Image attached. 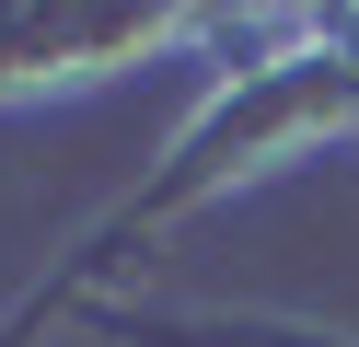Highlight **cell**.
Segmentation results:
<instances>
[{"label":"cell","mask_w":359,"mask_h":347,"mask_svg":"<svg viewBox=\"0 0 359 347\" xmlns=\"http://www.w3.org/2000/svg\"><path fill=\"white\" fill-rule=\"evenodd\" d=\"M336 128H359V12H290L278 35H266V58L232 69V81H209V104L163 139V174H151L128 208H104V220H93V243L70 254V278H93L128 231L186 220V208L232 197L243 174H278L290 151H313V139H336ZM70 278L35 290V313L70 301ZM35 313H24V324H35ZM24 324H12V336H24Z\"/></svg>","instance_id":"obj_1"},{"label":"cell","mask_w":359,"mask_h":347,"mask_svg":"<svg viewBox=\"0 0 359 347\" xmlns=\"http://www.w3.org/2000/svg\"><path fill=\"white\" fill-rule=\"evenodd\" d=\"M174 35H209V12H163V0H140V12H0V104L58 93V81H104Z\"/></svg>","instance_id":"obj_2"}]
</instances>
